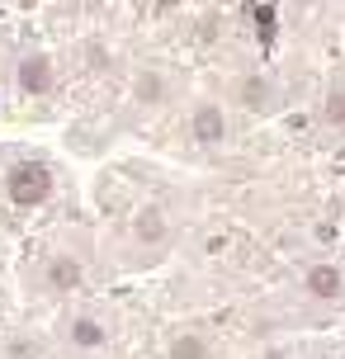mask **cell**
<instances>
[{"label":"cell","mask_w":345,"mask_h":359,"mask_svg":"<svg viewBox=\"0 0 345 359\" xmlns=\"http://www.w3.org/2000/svg\"><path fill=\"white\" fill-rule=\"evenodd\" d=\"M189 137L203 147H218L222 137H227V114H222V104H199L194 114H189Z\"/></svg>","instance_id":"2"},{"label":"cell","mask_w":345,"mask_h":359,"mask_svg":"<svg viewBox=\"0 0 345 359\" xmlns=\"http://www.w3.org/2000/svg\"><path fill=\"white\" fill-rule=\"evenodd\" d=\"M303 288H308L317 303H336L345 293V274L336 265H312L308 274H303Z\"/></svg>","instance_id":"3"},{"label":"cell","mask_w":345,"mask_h":359,"mask_svg":"<svg viewBox=\"0 0 345 359\" xmlns=\"http://www.w3.org/2000/svg\"><path fill=\"white\" fill-rule=\"evenodd\" d=\"M5 194H10V203H19V208H38V203H48V194H53V170H48L43 161L10 165Z\"/></svg>","instance_id":"1"},{"label":"cell","mask_w":345,"mask_h":359,"mask_svg":"<svg viewBox=\"0 0 345 359\" xmlns=\"http://www.w3.org/2000/svg\"><path fill=\"white\" fill-rule=\"evenodd\" d=\"M236 100H241V109H251V114H270L274 109V86L265 81V76H241Z\"/></svg>","instance_id":"6"},{"label":"cell","mask_w":345,"mask_h":359,"mask_svg":"<svg viewBox=\"0 0 345 359\" xmlns=\"http://www.w3.org/2000/svg\"><path fill=\"white\" fill-rule=\"evenodd\" d=\"M137 100H142V104H161V100H165L161 72H142V76H137Z\"/></svg>","instance_id":"10"},{"label":"cell","mask_w":345,"mask_h":359,"mask_svg":"<svg viewBox=\"0 0 345 359\" xmlns=\"http://www.w3.org/2000/svg\"><path fill=\"white\" fill-rule=\"evenodd\" d=\"M67 341H72L76 350H100V345L109 341V331L95 322V317H72V322H67Z\"/></svg>","instance_id":"7"},{"label":"cell","mask_w":345,"mask_h":359,"mask_svg":"<svg viewBox=\"0 0 345 359\" xmlns=\"http://www.w3.org/2000/svg\"><path fill=\"white\" fill-rule=\"evenodd\" d=\"M322 118H327V123H336V128H345V90H331V95H327Z\"/></svg>","instance_id":"12"},{"label":"cell","mask_w":345,"mask_h":359,"mask_svg":"<svg viewBox=\"0 0 345 359\" xmlns=\"http://www.w3.org/2000/svg\"><path fill=\"white\" fill-rule=\"evenodd\" d=\"M165 359H208V341H203L199 331H184V336L170 341V355Z\"/></svg>","instance_id":"9"},{"label":"cell","mask_w":345,"mask_h":359,"mask_svg":"<svg viewBox=\"0 0 345 359\" xmlns=\"http://www.w3.org/2000/svg\"><path fill=\"white\" fill-rule=\"evenodd\" d=\"M81 279H86V269H81L76 255H53L48 274H43V284L53 288V293H72V288H81Z\"/></svg>","instance_id":"5"},{"label":"cell","mask_w":345,"mask_h":359,"mask_svg":"<svg viewBox=\"0 0 345 359\" xmlns=\"http://www.w3.org/2000/svg\"><path fill=\"white\" fill-rule=\"evenodd\" d=\"M15 81H19V90H24V95H48V90H53V62H48L43 53L24 57Z\"/></svg>","instance_id":"4"},{"label":"cell","mask_w":345,"mask_h":359,"mask_svg":"<svg viewBox=\"0 0 345 359\" xmlns=\"http://www.w3.org/2000/svg\"><path fill=\"white\" fill-rule=\"evenodd\" d=\"M165 232H170V227H165V213H161V208H142V213L133 217V236H137L142 246H161Z\"/></svg>","instance_id":"8"},{"label":"cell","mask_w":345,"mask_h":359,"mask_svg":"<svg viewBox=\"0 0 345 359\" xmlns=\"http://www.w3.org/2000/svg\"><path fill=\"white\" fill-rule=\"evenodd\" d=\"M274 29H279V10L274 5H255V38L274 43Z\"/></svg>","instance_id":"11"}]
</instances>
